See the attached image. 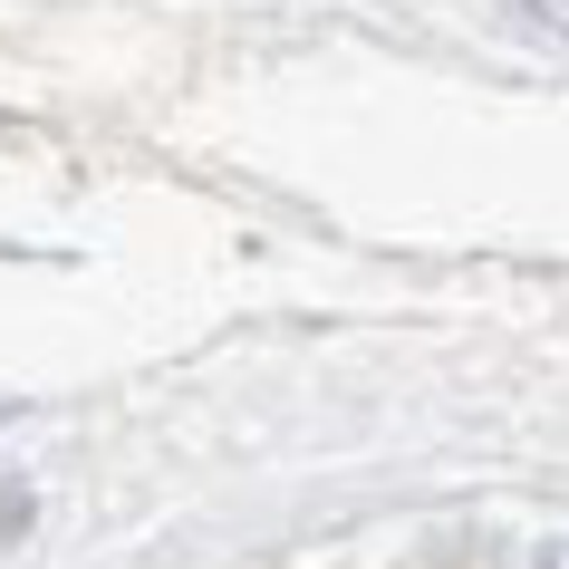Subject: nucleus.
Segmentation results:
<instances>
[{"label":"nucleus","mask_w":569,"mask_h":569,"mask_svg":"<svg viewBox=\"0 0 569 569\" xmlns=\"http://www.w3.org/2000/svg\"><path fill=\"white\" fill-rule=\"evenodd\" d=\"M540 569H569V540H550V550H540Z\"/></svg>","instance_id":"nucleus-1"}]
</instances>
